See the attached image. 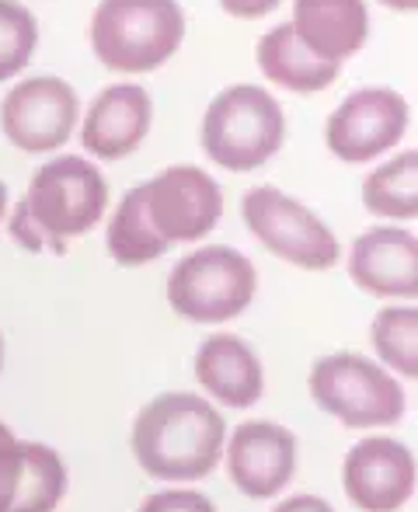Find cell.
<instances>
[{"mask_svg": "<svg viewBox=\"0 0 418 512\" xmlns=\"http://www.w3.org/2000/svg\"><path fill=\"white\" fill-rule=\"evenodd\" d=\"M108 206L105 175L84 157H53L28 182V192L11 216V241L25 251L63 255L70 237H84Z\"/></svg>", "mask_w": 418, "mask_h": 512, "instance_id": "1", "label": "cell"}, {"mask_svg": "<svg viewBox=\"0 0 418 512\" xmlns=\"http://www.w3.org/2000/svg\"><path fill=\"white\" fill-rule=\"evenodd\" d=\"M227 422L196 394H161L133 422V457L157 481H199L227 450Z\"/></svg>", "mask_w": 418, "mask_h": 512, "instance_id": "2", "label": "cell"}, {"mask_svg": "<svg viewBox=\"0 0 418 512\" xmlns=\"http://www.w3.org/2000/svg\"><path fill=\"white\" fill-rule=\"evenodd\" d=\"M185 11L178 0H102L91 14V49L115 74H150L178 53Z\"/></svg>", "mask_w": 418, "mask_h": 512, "instance_id": "3", "label": "cell"}, {"mask_svg": "<svg viewBox=\"0 0 418 512\" xmlns=\"http://www.w3.org/2000/svg\"><path fill=\"white\" fill-rule=\"evenodd\" d=\"M286 140V112L276 98L258 84H234L223 88L209 102L199 129L206 157L223 171L262 168L265 161L279 154Z\"/></svg>", "mask_w": 418, "mask_h": 512, "instance_id": "4", "label": "cell"}, {"mask_svg": "<svg viewBox=\"0 0 418 512\" xmlns=\"http://www.w3.org/2000/svg\"><path fill=\"white\" fill-rule=\"evenodd\" d=\"M314 405L345 429H391L405 418L408 398L401 377L363 352H331L311 366Z\"/></svg>", "mask_w": 418, "mask_h": 512, "instance_id": "5", "label": "cell"}, {"mask_svg": "<svg viewBox=\"0 0 418 512\" xmlns=\"http://www.w3.org/2000/svg\"><path fill=\"white\" fill-rule=\"evenodd\" d=\"M258 272L248 255L227 244H209L171 269L168 304L178 317L196 324H220L244 314L255 300Z\"/></svg>", "mask_w": 418, "mask_h": 512, "instance_id": "6", "label": "cell"}, {"mask_svg": "<svg viewBox=\"0 0 418 512\" xmlns=\"http://www.w3.org/2000/svg\"><path fill=\"white\" fill-rule=\"evenodd\" d=\"M244 227L265 251L307 272H328L342 262L335 230L307 203L286 196L276 185H255L241 199Z\"/></svg>", "mask_w": 418, "mask_h": 512, "instance_id": "7", "label": "cell"}, {"mask_svg": "<svg viewBox=\"0 0 418 512\" xmlns=\"http://www.w3.org/2000/svg\"><path fill=\"white\" fill-rule=\"evenodd\" d=\"M147 230L164 244L203 241L223 216V189L196 164H175L150 182L129 189Z\"/></svg>", "mask_w": 418, "mask_h": 512, "instance_id": "8", "label": "cell"}, {"mask_svg": "<svg viewBox=\"0 0 418 512\" xmlns=\"http://www.w3.org/2000/svg\"><path fill=\"white\" fill-rule=\"evenodd\" d=\"M412 129V105L394 88H359L324 122V147L345 164H370L391 154Z\"/></svg>", "mask_w": 418, "mask_h": 512, "instance_id": "9", "label": "cell"}, {"mask_svg": "<svg viewBox=\"0 0 418 512\" xmlns=\"http://www.w3.org/2000/svg\"><path fill=\"white\" fill-rule=\"evenodd\" d=\"M81 119V98L63 77H28L0 102L4 136L25 154H49L63 147Z\"/></svg>", "mask_w": 418, "mask_h": 512, "instance_id": "10", "label": "cell"}, {"mask_svg": "<svg viewBox=\"0 0 418 512\" xmlns=\"http://www.w3.org/2000/svg\"><path fill=\"white\" fill-rule=\"evenodd\" d=\"M418 488L412 446L394 436H366L342 460V492L359 512H401Z\"/></svg>", "mask_w": 418, "mask_h": 512, "instance_id": "11", "label": "cell"}, {"mask_svg": "<svg viewBox=\"0 0 418 512\" xmlns=\"http://www.w3.org/2000/svg\"><path fill=\"white\" fill-rule=\"evenodd\" d=\"M227 474L248 499H272L297 474L300 443L286 425L269 418H251L237 425L227 443Z\"/></svg>", "mask_w": 418, "mask_h": 512, "instance_id": "12", "label": "cell"}, {"mask_svg": "<svg viewBox=\"0 0 418 512\" xmlns=\"http://www.w3.org/2000/svg\"><path fill=\"white\" fill-rule=\"evenodd\" d=\"M349 279L366 297L412 304L418 300V234L405 223H380L352 241Z\"/></svg>", "mask_w": 418, "mask_h": 512, "instance_id": "13", "label": "cell"}, {"mask_svg": "<svg viewBox=\"0 0 418 512\" xmlns=\"http://www.w3.org/2000/svg\"><path fill=\"white\" fill-rule=\"evenodd\" d=\"M67 492V467L53 446L18 439L0 422V512H53Z\"/></svg>", "mask_w": 418, "mask_h": 512, "instance_id": "14", "label": "cell"}, {"mask_svg": "<svg viewBox=\"0 0 418 512\" xmlns=\"http://www.w3.org/2000/svg\"><path fill=\"white\" fill-rule=\"evenodd\" d=\"M154 105L140 84H108L81 122V143L98 161H122L150 133Z\"/></svg>", "mask_w": 418, "mask_h": 512, "instance_id": "15", "label": "cell"}, {"mask_svg": "<svg viewBox=\"0 0 418 512\" xmlns=\"http://www.w3.org/2000/svg\"><path fill=\"white\" fill-rule=\"evenodd\" d=\"M196 380L213 401L227 408H251L265 394V370L258 352L244 338L220 331L196 352Z\"/></svg>", "mask_w": 418, "mask_h": 512, "instance_id": "16", "label": "cell"}, {"mask_svg": "<svg viewBox=\"0 0 418 512\" xmlns=\"http://www.w3.org/2000/svg\"><path fill=\"white\" fill-rule=\"evenodd\" d=\"M293 28L321 60L342 67L370 39L366 0H293Z\"/></svg>", "mask_w": 418, "mask_h": 512, "instance_id": "17", "label": "cell"}, {"mask_svg": "<svg viewBox=\"0 0 418 512\" xmlns=\"http://www.w3.org/2000/svg\"><path fill=\"white\" fill-rule=\"evenodd\" d=\"M255 63L269 84L293 95H314L338 81V63H328L297 35L293 21L269 28L255 46Z\"/></svg>", "mask_w": 418, "mask_h": 512, "instance_id": "18", "label": "cell"}, {"mask_svg": "<svg viewBox=\"0 0 418 512\" xmlns=\"http://www.w3.org/2000/svg\"><path fill=\"white\" fill-rule=\"evenodd\" d=\"M363 206L387 223L418 220V147L387 157L363 178Z\"/></svg>", "mask_w": 418, "mask_h": 512, "instance_id": "19", "label": "cell"}, {"mask_svg": "<svg viewBox=\"0 0 418 512\" xmlns=\"http://www.w3.org/2000/svg\"><path fill=\"white\" fill-rule=\"evenodd\" d=\"M370 345L394 377L418 380V307L391 304L377 310L370 324Z\"/></svg>", "mask_w": 418, "mask_h": 512, "instance_id": "20", "label": "cell"}, {"mask_svg": "<svg viewBox=\"0 0 418 512\" xmlns=\"http://www.w3.org/2000/svg\"><path fill=\"white\" fill-rule=\"evenodd\" d=\"M105 244H108V255H112L119 265H126V269L147 265V262H154V258H161L164 251H168L147 230V223H143L140 209H136L133 192H126V196H122V203L115 206L112 220H108Z\"/></svg>", "mask_w": 418, "mask_h": 512, "instance_id": "21", "label": "cell"}, {"mask_svg": "<svg viewBox=\"0 0 418 512\" xmlns=\"http://www.w3.org/2000/svg\"><path fill=\"white\" fill-rule=\"evenodd\" d=\"M39 42V21L18 0H0V81L28 67Z\"/></svg>", "mask_w": 418, "mask_h": 512, "instance_id": "22", "label": "cell"}, {"mask_svg": "<svg viewBox=\"0 0 418 512\" xmlns=\"http://www.w3.org/2000/svg\"><path fill=\"white\" fill-rule=\"evenodd\" d=\"M140 512H216V506L203 492H192V488H168V492L147 495Z\"/></svg>", "mask_w": 418, "mask_h": 512, "instance_id": "23", "label": "cell"}, {"mask_svg": "<svg viewBox=\"0 0 418 512\" xmlns=\"http://www.w3.org/2000/svg\"><path fill=\"white\" fill-rule=\"evenodd\" d=\"M283 0H220V7L230 14V18H265L272 14Z\"/></svg>", "mask_w": 418, "mask_h": 512, "instance_id": "24", "label": "cell"}, {"mask_svg": "<svg viewBox=\"0 0 418 512\" xmlns=\"http://www.w3.org/2000/svg\"><path fill=\"white\" fill-rule=\"evenodd\" d=\"M272 512H335L331 502L317 499V495H293V499H283Z\"/></svg>", "mask_w": 418, "mask_h": 512, "instance_id": "25", "label": "cell"}, {"mask_svg": "<svg viewBox=\"0 0 418 512\" xmlns=\"http://www.w3.org/2000/svg\"><path fill=\"white\" fill-rule=\"evenodd\" d=\"M377 4L391 7V11H405V14L418 11V0H377Z\"/></svg>", "mask_w": 418, "mask_h": 512, "instance_id": "26", "label": "cell"}, {"mask_svg": "<svg viewBox=\"0 0 418 512\" xmlns=\"http://www.w3.org/2000/svg\"><path fill=\"white\" fill-rule=\"evenodd\" d=\"M4 213H7V185L0 182V220H4Z\"/></svg>", "mask_w": 418, "mask_h": 512, "instance_id": "27", "label": "cell"}, {"mask_svg": "<svg viewBox=\"0 0 418 512\" xmlns=\"http://www.w3.org/2000/svg\"><path fill=\"white\" fill-rule=\"evenodd\" d=\"M0 366H4V335H0Z\"/></svg>", "mask_w": 418, "mask_h": 512, "instance_id": "28", "label": "cell"}]
</instances>
